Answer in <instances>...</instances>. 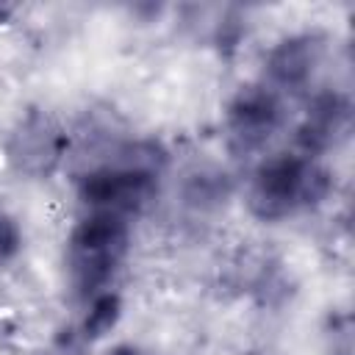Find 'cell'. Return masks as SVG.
<instances>
[{
	"label": "cell",
	"mask_w": 355,
	"mask_h": 355,
	"mask_svg": "<svg viewBox=\"0 0 355 355\" xmlns=\"http://www.w3.org/2000/svg\"><path fill=\"white\" fill-rule=\"evenodd\" d=\"M125 225L111 214L86 219L69 241V266L80 288L103 283L125 252Z\"/></svg>",
	"instance_id": "6da1fadb"
},
{
	"label": "cell",
	"mask_w": 355,
	"mask_h": 355,
	"mask_svg": "<svg viewBox=\"0 0 355 355\" xmlns=\"http://www.w3.org/2000/svg\"><path fill=\"white\" fill-rule=\"evenodd\" d=\"M311 172L294 158L269 161L252 186V205L261 216H280L294 208L302 197H308Z\"/></svg>",
	"instance_id": "7a4b0ae2"
},
{
	"label": "cell",
	"mask_w": 355,
	"mask_h": 355,
	"mask_svg": "<svg viewBox=\"0 0 355 355\" xmlns=\"http://www.w3.org/2000/svg\"><path fill=\"white\" fill-rule=\"evenodd\" d=\"M150 172L141 166H114L100 169L86 178L83 197L86 202L97 205L100 214L116 216V211H130L150 194Z\"/></svg>",
	"instance_id": "3957f363"
},
{
	"label": "cell",
	"mask_w": 355,
	"mask_h": 355,
	"mask_svg": "<svg viewBox=\"0 0 355 355\" xmlns=\"http://www.w3.org/2000/svg\"><path fill=\"white\" fill-rule=\"evenodd\" d=\"M275 116L277 108L269 94H250L233 111V130L239 139H244V144H258L263 136H269Z\"/></svg>",
	"instance_id": "277c9868"
},
{
	"label": "cell",
	"mask_w": 355,
	"mask_h": 355,
	"mask_svg": "<svg viewBox=\"0 0 355 355\" xmlns=\"http://www.w3.org/2000/svg\"><path fill=\"white\" fill-rule=\"evenodd\" d=\"M311 61H313V55L308 53V47L300 44V42H291L275 55V67L272 69H275V75L280 80H300L308 72Z\"/></svg>",
	"instance_id": "5b68a950"
},
{
	"label": "cell",
	"mask_w": 355,
	"mask_h": 355,
	"mask_svg": "<svg viewBox=\"0 0 355 355\" xmlns=\"http://www.w3.org/2000/svg\"><path fill=\"white\" fill-rule=\"evenodd\" d=\"M14 250H17V230H14V225H11L8 219L0 216V263H3Z\"/></svg>",
	"instance_id": "8992f818"
},
{
	"label": "cell",
	"mask_w": 355,
	"mask_h": 355,
	"mask_svg": "<svg viewBox=\"0 0 355 355\" xmlns=\"http://www.w3.org/2000/svg\"><path fill=\"white\" fill-rule=\"evenodd\" d=\"M116 355H136V352H133V349H119Z\"/></svg>",
	"instance_id": "52a82bcc"
}]
</instances>
